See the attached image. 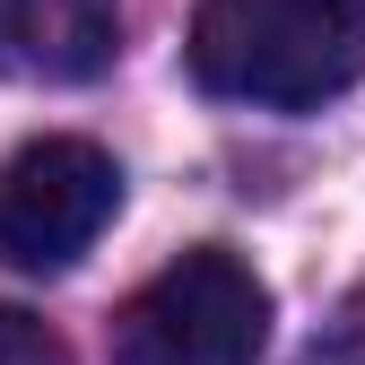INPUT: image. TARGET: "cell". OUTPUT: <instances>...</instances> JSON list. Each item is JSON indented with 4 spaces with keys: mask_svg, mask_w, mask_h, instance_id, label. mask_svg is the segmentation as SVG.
I'll return each instance as SVG.
<instances>
[{
    "mask_svg": "<svg viewBox=\"0 0 365 365\" xmlns=\"http://www.w3.org/2000/svg\"><path fill=\"white\" fill-rule=\"evenodd\" d=\"M122 0H0V78L78 87L113 61Z\"/></svg>",
    "mask_w": 365,
    "mask_h": 365,
    "instance_id": "obj_4",
    "label": "cell"
},
{
    "mask_svg": "<svg viewBox=\"0 0 365 365\" xmlns=\"http://www.w3.org/2000/svg\"><path fill=\"white\" fill-rule=\"evenodd\" d=\"M0 365H78L70 356V339L53 331V322H35V313H0Z\"/></svg>",
    "mask_w": 365,
    "mask_h": 365,
    "instance_id": "obj_5",
    "label": "cell"
},
{
    "mask_svg": "<svg viewBox=\"0 0 365 365\" xmlns=\"http://www.w3.org/2000/svg\"><path fill=\"white\" fill-rule=\"evenodd\" d=\"M192 78L226 105L313 113L365 78V0H200Z\"/></svg>",
    "mask_w": 365,
    "mask_h": 365,
    "instance_id": "obj_1",
    "label": "cell"
},
{
    "mask_svg": "<svg viewBox=\"0 0 365 365\" xmlns=\"http://www.w3.org/2000/svg\"><path fill=\"white\" fill-rule=\"evenodd\" d=\"M113 209H122V165L96 140L43 130L0 165V261L26 269V279H53L78 252H96Z\"/></svg>",
    "mask_w": 365,
    "mask_h": 365,
    "instance_id": "obj_3",
    "label": "cell"
},
{
    "mask_svg": "<svg viewBox=\"0 0 365 365\" xmlns=\"http://www.w3.org/2000/svg\"><path fill=\"white\" fill-rule=\"evenodd\" d=\"M261 348H269V287L226 244L174 252L113 322V365H261Z\"/></svg>",
    "mask_w": 365,
    "mask_h": 365,
    "instance_id": "obj_2",
    "label": "cell"
}]
</instances>
